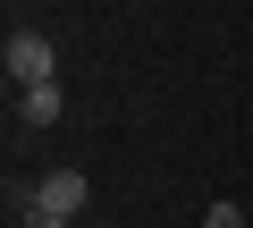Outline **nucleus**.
Masks as SVG:
<instances>
[{
	"mask_svg": "<svg viewBox=\"0 0 253 228\" xmlns=\"http://www.w3.org/2000/svg\"><path fill=\"white\" fill-rule=\"evenodd\" d=\"M84 203H93V194H84V169H51V178H42L17 211H26V228H34V220H76Z\"/></svg>",
	"mask_w": 253,
	"mask_h": 228,
	"instance_id": "nucleus-1",
	"label": "nucleus"
},
{
	"mask_svg": "<svg viewBox=\"0 0 253 228\" xmlns=\"http://www.w3.org/2000/svg\"><path fill=\"white\" fill-rule=\"evenodd\" d=\"M51 43L42 34H9V85H51Z\"/></svg>",
	"mask_w": 253,
	"mask_h": 228,
	"instance_id": "nucleus-2",
	"label": "nucleus"
},
{
	"mask_svg": "<svg viewBox=\"0 0 253 228\" xmlns=\"http://www.w3.org/2000/svg\"><path fill=\"white\" fill-rule=\"evenodd\" d=\"M26 127H59V85H26Z\"/></svg>",
	"mask_w": 253,
	"mask_h": 228,
	"instance_id": "nucleus-3",
	"label": "nucleus"
},
{
	"mask_svg": "<svg viewBox=\"0 0 253 228\" xmlns=\"http://www.w3.org/2000/svg\"><path fill=\"white\" fill-rule=\"evenodd\" d=\"M203 228H245V211H236V203H211V211H203Z\"/></svg>",
	"mask_w": 253,
	"mask_h": 228,
	"instance_id": "nucleus-4",
	"label": "nucleus"
},
{
	"mask_svg": "<svg viewBox=\"0 0 253 228\" xmlns=\"http://www.w3.org/2000/svg\"><path fill=\"white\" fill-rule=\"evenodd\" d=\"M34 228H76V220H34Z\"/></svg>",
	"mask_w": 253,
	"mask_h": 228,
	"instance_id": "nucleus-5",
	"label": "nucleus"
}]
</instances>
